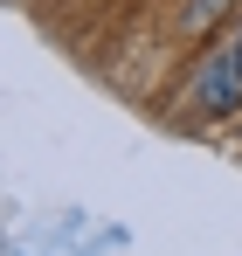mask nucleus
<instances>
[{"label": "nucleus", "mask_w": 242, "mask_h": 256, "mask_svg": "<svg viewBox=\"0 0 242 256\" xmlns=\"http://www.w3.org/2000/svg\"><path fill=\"white\" fill-rule=\"evenodd\" d=\"M187 111H194V118H236V111H242V28L222 35V42L194 62Z\"/></svg>", "instance_id": "1"}]
</instances>
